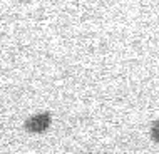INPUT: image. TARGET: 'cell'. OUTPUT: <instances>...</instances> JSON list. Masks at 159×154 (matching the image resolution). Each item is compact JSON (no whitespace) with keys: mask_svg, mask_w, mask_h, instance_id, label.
Returning <instances> with one entry per match:
<instances>
[{"mask_svg":"<svg viewBox=\"0 0 159 154\" xmlns=\"http://www.w3.org/2000/svg\"><path fill=\"white\" fill-rule=\"evenodd\" d=\"M50 126V114L49 112H40V114H34L30 117L25 119L24 127L25 131L37 134V132H44L47 131V127Z\"/></svg>","mask_w":159,"mask_h":154,"instance_id":"6da1fadb","label":"cell"},{"mask_svg":"<svg viewBox=\"0 0 159 154\" xmlns=\"http://www.w3.org/2000/svg\"><path fill=\"white\" fill-rule=\"evenodd\" d=\"M151 138L154 143L159 144V121H154L151 126Z\"/></svg>","mask_w":159,"mask_h":154,"instance_id":"7a4b0ae2","label":"cell"}]
</instances>
